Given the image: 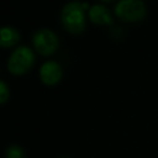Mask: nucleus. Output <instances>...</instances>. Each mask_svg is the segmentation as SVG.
<instances>
[{"instance_id": "423d86ee", "label": "nucleus", "mask_w": 158, "mask_h": 158, "mask_svg": "<svg viewBox=\"0 0 158 158\" xmlns=\"http://www.w3.org/2000/svg\"><path fill=\"white\" fill-rule=\"evenodd\" d=\"M89 19L97 25H111L112 16L108 9L101 4H95L89 9Z\"/></svg>"}, {"instance_id": "7ed1b4c3", "label": "nucleus", "mask_w": 158, "mask_h": 158, "mask_svg": "<svg viewBox=\"0 0 158 158\" xmlns=\"http://www.w3.org/2000/svg\"><path fill=\"white\" fill-rule=\"evenodd\" d=\"M32 44L35 50L42 56L53 55L59 46L57 35L51 29H39L32 35Z\"/></svg>"}, {"instance_id": "f257e3e1", "label": "nucleus", "mask_w": 158, "mask_h": 158, "mask_svg": "<svg viewBox=\"0 0 158 158\" xmlns=\"http://www.w3.org/2000/svg\"><path fill=\"white\" fill-rule=\"evenodd\" d=\"M83 3L72 1L67 3L60 13V21L64 27L73 35H79L85 29V14Z\"/></svg>"}, {"instance_id": "f03ea898", "label": "nucleus", "mask_w": 158, "mask_h": 158, "mask_svg": "<svg viewBox=\"0 0 158 158\" xmlns=\"http://www.w3.org/2000/svg\"><path fill=\"white\" fill-rule=\"evenodd\" d=\"M35 64V54L28 46L22 45L15 48L8 60V70L14 75L27 73Z\"/></svg>"}, {"instance_id": "20e7f679", "label": "nucleus", "mask_w": 158, "mask_h": 158, "mask_svg": "<svg viewBox=\"0 0 158 158\" xmlns=\"http://www.w3.org/2000/svg\"><path fill=\"white\" fill-rule=\"evenodd\" d=\"M145 13V4L142 0H119L115 6V14L125 22L140 21Z\"/></svg>"}, {"instance_id": "6e6552de", "label": "nucleus", "mask_w": 158, "mask_h": 158, "mask_svg": "<svg viewBox=\"0 0 158 158\" xmlns=\"http://www.w3.org/2000/svg\"><path fill=\"white\" fill-rule=\"evenodd\" d=\"M6 158H25V153L23 148L17 145H12L6 150Z\"/></svg>"}, {"instance_id": "39448f33", "label": "nucleus", "mask_w": 158, "mask_h": 158, "mask_svg": "<svg viewBox=\"0 0 158 158\" xmlns=\"http://www.w3.org/2000/svg\"><path fill=\"white\" fill-rule=\"evenodd\" d=\"M63 77V69L56 61H46L40 68V79L45 85H56Z\"/></svg>"}, {"instance_id": "1a4fd4ad", "label": "nucleus", "mask_w": 158, "mask_h": 158, "mask_svg": "<svg viewBox=\"0 0 158 158\" xmlns=\"http://www.w3.org/2000/svg\"><path fill=\"white\" fill-rule=\"evenodd\" d=\"M10 92H9V87L3 81L0 80V104H3L4 102L8 101Z\"/></svg>"}, {"instance_id": "0eeeda50", "label": "nucleus", "mask_w": 158, "mask_h": 158, "mask_svg": "<svg viewBox=\"0 0 158 158\" xmlns=\"http://www.w3.org/2000/svg\"><path fill=\"white\" fill-rule=\"evenodd\" d=\"M19 32L14 27H0V48H12L19 41Z\"/></svg>"}, {"instance_id": "9d476101", "label": "nucleus", "mask_w": 158, "mask_h": 158, "mask_svg": "<svg viewBox=\"0 0 158 158\" xmlns=\"http://www.w3.org/2000/svg\"><path fill=\"white\" fill-rule=\"evenodd\" d=\"M102 1H111V0H102Z\"/></svg>"}]
</instances>
